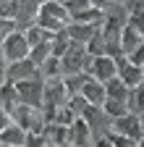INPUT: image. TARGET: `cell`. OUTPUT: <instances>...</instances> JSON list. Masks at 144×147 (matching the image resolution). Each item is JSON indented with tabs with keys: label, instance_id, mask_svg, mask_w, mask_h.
Returning <instances> with one entry per match:
<instances>
[{
	"label": "cell",
	"instance_id": "cell-3",
	"mask_svg": "<svg viewBox=\"0 0 144 147\" xmlns=\"http://www.w3.org/2000/svg\"><path fill=\"white\" fill-rule=\"evenodd\" d=\"M0 50H3V58H5L8 63H13V61L29 58L31 45H29V40H26V34H24L21 29H16V32H11L8 37H3V42H0Z\"/></svg>",
	"mask_w": 144,
	"mask_h": 147
},
{
	"label": "cell",
	"instance_id": "cell-21",
	"mask_svg": "<svg viewBox=\"0 0 144 147\" xmlns=\"http://www.w3.org/2000/svg\"><path fill=\"white\" fill-rule=\"evenodd\" d=\"M126 58H129L131 63H136V66H144V42H141L139 47H134L129 55H126Z\"/></svg>",
	"mask_w": 144,
	"mask_h": 147
},
{
	"label": "cell",
	"instance_id": "cell-9",
	"mask_svg": "<svg viewBox=\"0 0 144 147\" xmlns=\"http://www.w3.org/2000/svg\"><path fill=\"white\" fill-rule=\"evenodd\" d=\"M71 144H76V147L94 144V131H92V126L86 123L84 116H79L74 123H71Z\"/></svg>",
	"mask_w": 144,
	"mask_h": 147
},
{
	"label": "cell",
	"instance_id": "cell-20",
	"mask_svg": "<svg viewBox=\"0 0 144 147\" xmlns=\"http://www.w3.org/2000/svg\"><path fill=\"white\" fill-rule=\"evenodd\" d=\"M66 5L71 11V16L79 13V11H86V8H92V0H66Z\"/></svg>",
	"mask_w": 144,
	"mask_h": 147
},
{
	"label": "cell",
	"instance_id": "cell-16",
	"mask_svg": "<svg viewBox=\"0 0 144 147\" xmlns=\"http://www.w3.org/2000/svg\"><path fill=\"white\" fill-rule=\"evenodd\" d=\"M68 47H71V34H68V29H60V32H55V34L50 37V50H52V55H58V58H60Z\"/></svg>",
	"mask_w": 144,
	"mask_h": 147
},
{
	"label": "cell",
	"instance_id": "cell-22",
	"mask_svg": "<svg viewBox=\"0 0 144 147\" xmlns=\"http://www.w3.org/2000/svg\"><path fill=\"white\" fill-rule=\"evenodd\" d=\"M60 3H66V0H60Z\"/></svg>",
	"mask_w": 144,
	"mask_h": 147
},
{
	"label": "cell",
	"instance_id": "cell-5",
	"mask_svg": "<svg viewBox=\"0 0 144 147\" xmlns=\"http://www.w3.org/2000/svg\"><path fill=\"white\" fill-rule=\"evenodd\" d=\"M110 131H115V134H123V137H129V139H134L136 144H139V139L144 137V131H141V116L139 113H126V116H118V118H113V126H110Z\"/></svg>",
	"mask_w": 144,
	"mask_h": 147
},
{
	"label": "cell",
	"instance_id": "cell-10",
	"mask_svg": "<svg viewBox=\"0 0 144 147\" xmlns=\"http://www.w3.org/2000/svg\"><path fill=\"white\" fill-rule=\"evenodd\" d=\"M26 129L19 126L16 121H11L8 126L0 129V144H8V147H26Z\"/></svg>",
	"mask_w": 144,
	"mask_h": 147
},
{
	"label": "cell",
	"instance_id": "cell-2",
	"mask_svg": "<svg viewBox=\"0 0 144 147\" xmlns=\"http://www.w3.org/2000/svg\"><path fill=\"white\" fill-rule=\"evenodd\" d=\"M86 74L92 79H97V82H102V84H107L110 79H115L118 76V61L113 58V55H89V63H86Z\"/></svg>",
	"mask_w": 144,
	"mask_h": 147
},
{
	"label": "cell",
	"instance_id": "cell-13",
	"mask_svg": "<svg viewBox=\"0 0 144 147\" xmlns=\"http://www.w3.org/2000/svg\"><path fill=\"white\" fill-rule=\"evenodd\" d=\"M144 42V34L139 32V29H134L131 24H126L123 29H121V50H123V55H129L134 47H139Z\"/></svg>",
	"mask_w": 144,
	"mask_h": 147
},
{
	"label": "cell",
	"instance_id": "cell-12",
	"mask_svg": "<svg viewBox=\"0 0 144 147\" xmlns=\"http://www.w3.org/2000/svg\"><path fill=\"white\" fill-rule=\"evenodd\" d=\"M66 29H68V34H71V40L79 42V45H86V42L100 32V26H94V24H84V21H71Z\"/></svg>",
	"mask_w": 144,
	"mask_h": 147
},
{
	"label": "cell",
	"instance_id": "cell-19",
	"mask_svg": "<svg viewBox=\"0 0 144 147\" xmlns=\"http://www.w3.org/2000/svg\"><path fill=\"white\" fill-rule=\"evenodd\" d=\"M50 55H52V50H50V40H47V42H42V45H34V47L29 50V58L37 63V66H42V63L50 58Z\"/></svg>",
	"mask_w": 144,
	"mask_h": 147
},
{
	"label": "cell",
	"instance_id": "cell-7",
	"mask_svg": "<svg viewBox=\"0 0 144 147\" xmlns=\"http://www.w3.org/2000/svg\"><path fill=\"white\" fill-rule=\"evenodd\" d=\"M42 137H45V144H50V147H66V144H71V126L50 121L42 129Z\"/></svg>",
	"mask_w": 144,
	"mask_h": 147
},
{
	"label": "cell",
	"instance_id": "cell-17",
	"mask_svg": "<svg viewBox=\"0 0 144 147\" xmlns=\"http://www.w3.org/2000/svg\"><path fill=\"white\" fill-rule=\"evenodd\" d=\"M24 34H26V40H29V45L34 47V45H42V42H47L50 37H52V32H47L45 26H40L37 21H34L31 26H26L24 29Z\"/></svg>",
	"mask_w": 144,
	"mask_h": 147
},
{
	"label": "cell",
	"instance_id": "cell-18",
	"mask_svg": "<svg viewBox=\"0 0 144 147\" xmlns=\"http://www.w3.org/2000/svg\"><path fill=\"white\" fill-rule=\"evenodd\" d=\"M129 110L131 113H144V84H139V87H131V92H129Z\"/></svg>",
	"mask_w": 144,
	"mask_h": 147
},
{
	"label": "cell",
	"instance_id": "cell-8",
	"mask_svg": "<svg viewBox=\"0 0 144 147\" xmlns=\"http://www.w3.org/2000/svg\"><path fill=\"white\" fill-rule=\"evenodd\" d=\"M118 61V76L129 84V87H139V84H144V66H136V63H131L126 55H121V58H115Z\"/></svg>",
	"mask_w": 144,
	"mask_h": 147
},
{
	"label": "cell",
	"instance_id": "cell-4",
	"mask_svg": "<svg viewBox=\"0 0 144 147\" xmlns=\"http://www.w3.org/2000/svg\"><path fill=\"white\" fill-rule=\"evenodd\" d=\"M16 92H19V102L42 108V102H45V79L42 76H34V79L19 82V84H16Z\"/></svg>",
	"mask_w": 144,
	"mask_h": 147
},
{
	"label": "cell",
	"instance_id": "cell-6",
	"mask_svg": "<svg viewBox=\"0 0 144 147\" xmlns=\"http://www.w3.org/2000/svg\"><path fill=\"white\" fill-rule=\"evenodd\" d=\"M34 76H42V74H40V66L31 58H21V61L8 63V82L11 84H19V82H26V79H34Z\"/></svg>",
	"mask_w": 144,
	"mask_h": 147
},
{
	"label": "cell",
	"instance_id": "cell-14",
	"mask_svg": "<svg viewBox=\"0 0 144 147\" xmlns=\"http://www.w3.org/2000/svg\"><path fill=\"white\" fill-rule=\"evenodd\" d=\"M105 89H107V97H110V100H123V102H129V92H131V87L126 84L121 76L110 79V82L105 84Z\"/></svg>",
	"mask_w": 144,
	"mask_h": 147
},
{
	"label": "cell",
	"instance_id": "cell-1",
	"mask_svg": "<svg viewBox=\"0 0 144 147\" xmlns=\"http://www.w3.org/2000/svg\"><path fill=\"white\" fill-rule=\"evenodd\" d=\"M37 24L55 34V32H60L71 24V11L60 0H42L40 13H37Z\"/></svg>",
	"mask_w": 144,
	"mask_h": 147
},
{
	"label": "cell",
	"instance_id": "cell-15",
	"mask_svg": "<svg viewBox=\"0 0 144 147\" xmlns=\"http://www.w3.org/2000/svg\"><path fill=\"white\" fill-rule=\"evenodd\" d=\"M40 74H42V79H63V63L58 55H50V58L40 66Z\"/></svg>",
	"mask_w": 144,
	"mask_h": 147
},
{
	"label": "cell",
	"instance_id": "cell-11",
	"mask_svg": "<svg viewBox=\"0 0 144 147\" xmlns=\"http://www.w3.org/2000/svg\"><path fill=\"white\" fill-rule=\"evenodd\" d=\"M81 95L86 97L89 105H105V100H107V89H105L102 82H97V79L89 76V79L84 82V87H81Z\"/></svg>",
	"mask_w": 144,
	"mask_h": 147
}]
</instances>
